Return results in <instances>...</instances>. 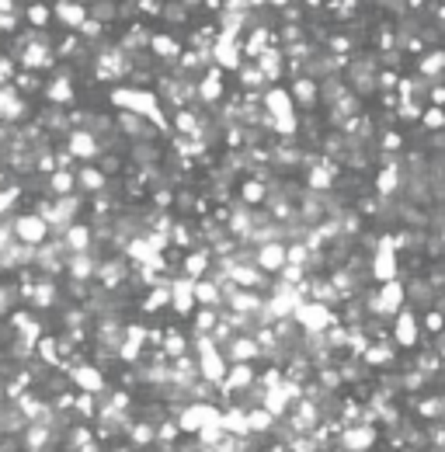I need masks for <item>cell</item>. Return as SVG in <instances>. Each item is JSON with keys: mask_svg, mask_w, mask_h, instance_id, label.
<instances>
[{"mask_svg": "<svg viewBox=\"0 0 445 452\" xmlns=\"http://www.w3.org/2000/svg\"><path fill=\"white\" fill-rule=\"evenodd\" d=\"M212 425H219V411L212 404H191L178 414L181 432H202V428H212Z\"/></svg>", "mask_w": 445, "mask_h": 452, "instance_id": "cell-1", "label": "cell"}, {"mask_svg": "<svg viewBox=\"0 0 445 452\" xmlns=\"http://www.w3.org/2000/svg\"><path fill=\"white\" fill-rule=\"evenodd\" d=\"M404 303H407V296H404V282H400V278H390V282H383V285L376 289L379 317H393V313H400V310H404Z\"/></svg>", "mask_w": 445, "mask_h": 452, "instance_id": "cell-2", "label": "cell"}, {"mask_svg": "<svg viewBox=\"0 0 445 452\" xmlns=\"http://www.w3.org/2000/svg\"><path fill=\"white\" fill-rule=\"evenodd\" d=\"M418 317H414V310H400V313H393V327H390V334H393V345H400V348H414L418 345Z\"/></svg>", "mask_w": 445, "mask_h": 452, "instance_id": "cell-3", "label": "cell"}, {"mask_svg": "<svg viewBox=\"0 0 445 452\" xmlns=\"http://www.w3.org/2000/svg\"><path fill=\"white\" fill-rule=\"evenodd\" d=\"M254 265L265 271V275H278V268L285 265V244L282 240H268L261 247H254Z\"/></svg>", "mask_w": 445, "mask_h": 452, "instance_id": "cell-4", "label": "cell"}, {"mask_svg": "<svg viewBox=\"0 0 445 452\" xmlns=\"http://www.w3.org/2000/svg\"><path fill=\"white\" fill-rule=\"evenodd\" d=\"M254 67L265 74V81H282V74H285V56H282L278 46H268L265 53L254 60Z\"/></svg>", "mask_w": 445, "mask_h": 452, "instance_id": "cell-5", "label": "cell"}, {"mask_svg": "<svg viewBox=\"0 0 445 452\" xmlns=\"http://www.w3.org/2000/svg\"><path fill=\"white\" fill-rule=\"evenodd\" d=\"M289 97H292V104L317 108V104H320V88H317V81H310V77H296V81H292V90H289Z\"/></svg>", "mask_w": 445, "mask_h": 452, "instance_id": "cell-6", "label": "cell"}, {"mask_svg": "<svg viewBox=\"0 0 445 452\" xmlns=\"http://www.w3.org/2000/svg\"><path fill=\"white\" fill-rule=\"evenodd\" d=\"M418 77L442 81L445 77V49H432L428 56H421V60H418Z\"/></svg>", "mask_w": 445, "mask_h": 452, "instance_id": "cell-7", "label": "cell"}, {"mask_svg": "<svg viewBox=\"0 0 445 452\" xmlns=\"http://www.w3.org/2000/svg\"><path fill=\"white\" fill-rule=\"evenodd\" d=\"M372 439H376V428H372V425H355L352 432H345V442H341V446L348 452H362L372 446Z\"/></svg>", "mask_w": 445, "mask_h": 452, "instance_id": "cell-8", "label": "cell"}, {"mask_svg": "<svg viewBox=\"0 0 445 452\" xmlns=\"http://www.w3.org/2000/svg\"><path fill=\"white\" fill-rule=\"evenodd\" d=\"M191 296H195V303H202V306H223V299H219V285H216V282L195 278Z\"/></svg>", "mask_w": 445, "mask_h": 452, "instance_id": "cell-9", "label": "cell"}, {"mask_svg": "<svg viewBox=\"0 0 445 452\" xmlns=\"http://www.w3.org/2000/svg\"><path fill=\"white\" fill-rule=\"evenodd\" d=\"M209 265H212V254H209L205 247H202V251H191V254L184 258V278H191V282L202 278V275L209 271Z\"/></svg>", "mask_w": 445, "mask_h": 452, "instance_id": "cell-10", "label": "cell"}, {"mask_svg": "<svg viewBox=\"0 0 445 452\" xmlns=\"http://www.w3.org/2000/svg\"><path fill=\"white\" fill-rule=\"evenodd\" d=\"M18 237H21V240H28V244H35V240H42V237H46V223H42L39 216L18 219Z\"/></svg>", "mask_w": 445, "mask_h": 452, "instance_id": "cell-11", "label": "cell"}, {"mask_svg": "<svg viewBox=\"0 0 445 452\" xmlns=\"http://www.w3.org/2000/svg\"><path fill=\"white\" fill-rule=\"evenodd\" d=\"M268 195V184L258 178H247L240 184V198H244V205H258V202H265Z\"/></svg>", "mask_w": 445, "mask_h": 452, "instance_id": "cell-12", "label": "cell"}, {"mask_svg": "<svg viewBox=\"0 0 445 452\" xmlns=\"http://www.w3.org/2000/svg\"><path fill=\"white\" fill-rule=\"evenodd\" d=\"M150 46H153V53H157V56H167V60L181 56V42L178 39H171V35H153V39H150Z\"/></svg>", "mask_w": 445, "mask_h": 452, "instance_id": "cell-13", "label": "cell"}, {"mask_svg": "<svg viewBox=\"0 0 445 452\" xmlns=\"http://www.w3.org/2000/svg\"><path fill=\"white\" fill-rule=\"evenodd\" d=\"M271 421H275V418L268 414L265 407H247V435H251V432H268Z\"/></svg>", "mask_w": 445, "mask_h": 452, "instance_id": "cell-14", "label": "cell"}, {"mask_svg": "<svg viewBox=\"0 0 445 452\" xmlns=\"http://www.w3.org/2000/svg\"><path fill=\"white\" fill-rule=\"evenodd\" d=\"M70 150H74L77 157H94V153H97V143H94L90 132H74V136H70Z\"/></svg>", "mask_w": 445, "mask_h": 452, "instance_id": "cell-15", "label": "cell"}, {"mask_svg": "<svg viewBox=\"0 0 445 452\" xmlns=\"http://www.w3.org/2000/svg\"><path fill=\"white\" fill-rule=\"evenodd\" d=\"M237 74H240V84H244L247 90H251V88L258 90V88H265V84H268L265 74H261L254 63H240V70H237Z\"/></svg>", "mask_w": 445, "mask_h": 452, "instance_id": "cell-16", "label": "cell"}, {"mask_svg": "<svg viewBox=\"0 0 445 452\" xmlns=\"http://www.w3.org/2000/svg\"><path fill=\"white\" fill-rule=\"evenodd\" d=\"M421 122H425V129L428 132H442L445 129V108H428V111H421Z\"/></svg>", "mask_w": 445, "mask_h": 452, "instance_id": "cell-17", "label": "cell"}, {"mask_svg": "<svg viewBox=\"0 0 445 452\" xmlns=\"http://www.w3.org/2000/svg\"><path fill=\"white\" fill-rule=\"evenodd\" d=\"M88 393H94V390H101V372H94V369H77V376H74Z\"/></svg>", "mask_w": 445, "mask_h": 452, "instance_id": "cell-18", "label": "cell"}, {"mask_svg": "<svg viewBox=\"0 0 445 452\" xmlns=\"http://www.w3.org/2000/svg\"><path fill=\"white\" fill-rule=\"evenodd\" d=\"M60 18H63V21H70V25H84V18H88V14H84V7H81V4H60Z\"/></svg>", "mask_w": 445, "mask_h": 452, "instance_id": "cell-19", "label": "cell"}, {"mask_svg": "<svg viewBox=\"0 0 445 452\" xmlns=\"http://www.w3.org/2000/svg\"><path fill=\"white\" fill-rule=\"evenodd\" d=\"M167 21H174V25H184L188 21V7L184 4H164V11H160Z\"/></svg>", "mask_w": 445, "mask_h": 452, "instance_id": "cell-20", "label": "cell"}, {"mask_svg": "<svg viewBox=\"0 0 445 452\" xmlns=\"http://www.w3.org/2000/svg\"><path fill=\"white\" fill-rule=\"evenodd\" d=\"M81 184H84L88 191H97V188H104V174L94 171V167H88V171H81Z\"/></svg>", "mask_w": 445, "mask_h": 452, "instance_id": "cell-21", "label": "cell"}, {"mask_svg": "<svg viewBox=\"0 0 445 452\" xmlns=\"http://www.w3.org/2000/svg\"><path fill=\"white\" fill-rule=\"evenodd\" d=\"M425 327H428L432 334H442L445 331V313L442 310H428V313H425Z\"/></svg>", "mask_w": 445, "mask_h": 452, "instance_id": "cell-22", "label": "cell"}, {"mask_svg": "<svg viewBox=\"0 0 445 452\" xmlns=\"http://www.w3.org/2000/svg\"><path fill=\"white\" fill-rule=\"evenodd\" d=\"M67 240H70V247H74V251H84V247H88V240H90V233L84 230V226H74V230L67 233Z\"/></svg>", "mask_w": 445, "mask_h": 452, "instance_id": "cell-23", "label": "cell"}, {"mask_svg": "<svg viewBox=\"0 0 445 452\" xmlns=\"http://www.w3.org/2000/svg\"><path fill=\"white\" fill-rule=\"evenodd\" d=\"M53 188H56L60 195H67V191L74 188V178H70L67 171H60V174H53Z\"/></svg>", "mask_w": 445, "mask_h": 452, "instance_id": "cell-24", "label": "cell"}, {"mask_svg": "<svg viewBox=\"0 0 445 452\" xmlns=\"http://www.w3.org/2000/svg\"><path fill=\"white\" fill-rule=\"evenodd\" d=\"M153 439V428H146V425H139V428H132V442L136 446H146Z\"/></svg>", "mask_w": 445, "mask_h": 452, "instance_id": "cell-25", "label": "cell"}, {"mask_svg": "<svg viewBox=\"0 0 445 452\" xmlns=\"http://www.w3.org/2000/svg\"><path fill=\"white\" fill-rule=\"evenodd\" d=\"M49 97H53V101H67V97H70V84H67V81L53 84V90H49Z\"/></svg>", "mask_w": 445, "mask_h": 452, "instance_id": "cell-26", "label": "cell"}, {"mask_svg": "<svg viewBox=\"0 0 445 452\" xmlns=\"http://www.w3.org/2000/svg\"><path fill=\"white\" fill-rule=\"evenodd\" d=\"M74 275H77V278H88L90 275V261L84 258V254H81V258H74Z\"/></svg>", "mask_w": 445, "mask_h": 452, "instance_id": "cell-27", "label": "cell"}, {"mask_svg": "<svg viewBox=\"0 0 445 452\" xmlns=\"http://www.w3.org/2000/svg\"><path fill=\"white\" fill-rule=\"evenodd\" d=\"M46 18H49L46 7H32V21H46Z\"/></svg>", "mask_w": 445, "mask_h": 452, "instance_id": "cell-28", "label": "cell"}, {"mask_svg": "<svg viewBox=\"0 0 445 452\" xmlns=\"http://www.w3.org/2000/svg\"><path fill=\"white\" fill-rule=\"evenodd\" d=\"M268 7H271V11H282V7H285V4H292V0H265Z\"/></svg>", "mask_w": 445, "mask_h": 452, "instance_id": "cell-29", "label": "cell"}]
</instances>
